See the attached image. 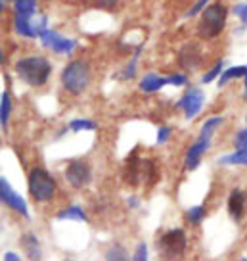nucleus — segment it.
Segmentation results:
<instances>
[{
	"mask_svg": "<svg viewBox=\"0 0 247 261\" xmlns=\"http://www.w3.org/2000/svg\"><path fill=\"white\" fill-rule=\"evenodd\" d=\"M203 64V52L199 48L198 42H188L184 44L178 52V65L184 71H196Z\"/></svg>",
	"mask_w": 247,
	"mask_h": 261,
	"instance_id": "nucleus-12",
	"label": "nucleus"
},
{
	"mask_svg": "<svg viewBox=\"0 0 247 261\" xmlns=\"http://www.w3.org/2000/svg\"><path fill=\"white\" fill-rule=\"evenodd\" d=\"M157 169L156 163L151 160H142L138 158V152H132L127 162H125V182L132 187H138L144 182H156Z\"/></svg>",
	"mask_w": 247,
	"mask_h": 261,
	"instance_id": "nucleus-5",
	"label": "nucleus"
},
{
	"mask_svg": "<svg viewBox=\"0 0 247 261\" xmlns=\"http://www.w3.org/2000/svg\"><path fill=\"white\" fill-rule=\"evenodd\" d=\"M27 188H29V194L33 198V202H37V204H48L58 194L56 179L50 175V171H46L44 167H39V165L29 171Z\"/></svg>",
	"mask_w": 247,
	"mask_h": 261,
	"instance_id": "nucleus-3",
	"label": "nucleus"
},
{
	"mask_svg": "<svg viewBox=\"0 0 247 261\" xmlns=\"http://www.w3.org/2000/svg\"><path fill=\"white\" fill-rule=\"evenodd\" d=\"M4 261H19V255L14 252H8V253H4Z\"/></svg>",
	"mask_w": 247,
	"mask_h": 261,
	"instance_id": "nucleus-36",
	"label": "nucleus"
},
{
	"mask_svg": "<svg viewBox=\"0 0 247 261\" xmlns=\"http://www.w3.org/2000/svg\"><path fill=\"white\" fill-rule=\"evenodd\" d=\"M14 71L25 85L39 89L48 83L50 75H52V62L46 56L31 54V56L19 58L14 65Z\"/></svg>",
	"mask_w": 247,
	"mask_h": 261,
	"instance_id": "nucleus-1",
	"label": "nucleus"
},
{
	"mask_svg": "<svg viewBox=\"0 0 247 261\" xmlns=\"http://www.w3.org/2000/svg\"><path fill=\"white\" fill-rule=\"evenodd\" d=\"M226 19H228V8L223 2H213L207 4L203 12L199 14L198 21V35L203 41H213L219 35H223L226 29Z\"/></svg>",
	"mask_w": 247,
	"mask_h": 261,
	"instance_id": "nucleus-2",
	"label": "nucleus"
},
{
	"mask_svg": "<svg viewBox=\"0 0 247 261\" xmlns=\"http://www.w3.org/2000/svg\"><path fill=\"white\" fill-rule=\"evenodd\" d=\"M140 52H142V46H136V50H134V54H132L131 62L125 65L123 73H121V79H125V81H131V79H134L136 77V69H138V58H140Z\"/></svg>",
	"mask_w": 247,
	"mask_h": 261,
	"instance_id": "nucleus-22",
	"label": "nucleus"
},
{
	"mask_svg": "<svg viewBox=\"0 0 247 261\" xmlns=\"http://www.w3.org/2000/svg\"><path fill=\"white\" fill-rule=\"evenodd\" d=\"M224 123V117H221V115H213V117H209L203 125H201V135L199 137H203V139H213L214 130L219 129L221 125Z\"/></svg>",
	"mask_w": 247,
	"mask_h": 261,
	"instance_id": "nucleus-21",
	"label": "nucleus"
},
{
	"mask_svg": "<svg viewBox=\"0 0 247 261\" xmlns=\"http://www.w3.org/2000/svg\"><path fill=\"white\" fill-rule=\"evenodd\" d=\"M243 81H245V85H243V87H245V98H247V73H245V77H243Z\"/></svg>",
	"mask_w": 247,
	"mask_h": 261,
	"instance_id": "nucleus-37",
	"label": "nucleus"
},
{
	"mask_svg": "<svg viewBox=\"0 0 247 261\" xmlns=\"http://www.w3.org/2000/svg\"><path fill=\"white\" fill-rule=\"evenodd\" d=\"M119 4V0H92V6L98 10H106V12H109V10H113Z\"/></svg>",
	"mask_w": 247,
	"mask_h": 261,
	"instance_id": "nucleus-28",
	"label": "nucleus"
},
{
	"mask_svg": "<svg viewBox=\"0 0 247 261\" xmlns=\"http://www.w3.org/2000/svg\"><path fill=\"white\" fill-rule=\"evenodd\" d=\"M132 259L134 261L148 259V246H146V242H140V244L136 246V252H134V255H132Z\"/></svg>",
	"mask_w": 247,
	"mask_h": 261,
	"instance_id": "nucleus-31",
	"label": "nucleus"
},
{
	"mask_svg": "<svg viewBox=\"0 0 247 261\" xmlns=\"http://www.w3.org/2000/svg\"><path fill=\"white\" fill-rule=\"evenodd\" d=\"M167 85H169V77H163V75H157V73H146L140 81V90L151 94V92L161 90Z\"/></svg>",
	"mask_w": 247,
	"mask_h": 261,
	"instance_id": "nucleus-15",
	"label": "nucleus"
},
{
	"mask_svg": "<svg viewBox=\"0 0 247 261\" xmlns=\"http://www.w3.org/2000/svg\"><path fill=\"white\" fill-rule=\"evenodd\" d=\"M127 204H129V207H131V210H136V207L140 205V200H138L136 196H131V198L127 200Z\"/></svg>",
	"mask_w": 247,
	"mask_h": 261,
	"instance_id": "nucleus-35",
	"label": "nucleus"
},
{
	"mask_svg": "<svg viewBox=\"0 0 247 261\" xmlns=\"http://www.w3.org/2000/svg\"><path fill=\"white\" fill-rule=\"evenodd\" d=\"M203 104H205V92H203V89L192 87V89H188V92L176 102V108L184 112V117H186V119H194V117L201 112Z\"/></svg>",
	"mask_w": 247,
	"mask_h": 261,
	"instance_id": "nucleus-10",
	"label": "nucleus"
},
{
	"mask_svg": "<svg viewBox=\"0 0 247 261\" xmlns=\"http://www.w3.org/2000/svg\"><path fill=\"white\" fill-rule=\"evenodd\" d=\"M66 180L75 190L86 188L92 182V167L84 160H73L66 167Z\"/></svg>",
	"mask_w": 247,
	"mask_h": 261,
	"instance_id": "nucleus-8",
	"label": "nucleus"
},
{
	"mask_svg": "<svg viewBox=\"0 0 247 261\" xmlns=\"http://www.w3.org/2000/svg\"><path fill=\"white\" fill-rule=\"evenodd\" d=\"M56 219L58 221H79V223H86L88 221V215L82 210L81 205H69L66 210L56 213Z\"/></svg>",
	"mask_w": 247,
	"mask_h": 261,
	"instance_id": "nucleus-16",
	"label": "nucleus"
},
{
	"mask_svg": "<svg viewBox=\"0 0 247 261\" xmlns=\"http://www.w3.org/2000/svg\"><path fill=\"white\" fill-rule=\"evenodd\" d=\"M169 85H173V87H184V85H188V75L173 73L171 77H169Z\"/></svg>",
	"mask_w": 247,
	"mask_h": 261,
	"instance_id": "nucleus-30",
	"label": "nucleus"
},
{
	"mask_svg": "<svg viewBox=\"0 0 247 261\" xmlns=\"http://www.w3.org/2000/svg\"><path fill=\"white\" fill-rule=\"evenodd\" d=\"M173 135V129L171 127H161V129L157 130V144H165L167 140H169V137Z\"/></svg>",
	"mask_w": 247,
	"mask_h": 261,
	"instance_id": "nucleus-34",
	"label": "nucleus"
},
{
	"mask_svg": "<svg viewBox=\"0 0 247 261\" xmlns=\"http://www.w3.org/2000/svg\"><path fill=\"white\" fill-rule=\"evenodd\" d=\"M106 257H107V259H119V261H123V259H127V250H125L123 246L113 244L106 252Z\"/></svg>",
	"mask_w": 247,
	"mask_h": 261,
	"instance_id": "nucleus-27",
	"label": "nucleus"
},
{
	"mask_svg": "<svg viewBox=\"0 0 247 261\" xmlns=\"http://www.w3.org/2000/svg\"><path fill=\"white\" fill-rule=\"evenodd\" d=\"M211 0H198L194 6H192V10H190L188 14H186V17H196V16H199L201 12H203V8H205L207 4H209Z\"/></svg>",
	"mask_w": 247,
	"mask_h": 261,
	"instance_id": "nucleus-32",
	"label": "nucleus"
},
{
	"mask_svg": "<svg viewBox=\"0 0 247 261\" xmlns=\"http://www.w3.org/2000/svg\"><path fill=\"white\" fill-rule=\"evenodd\" d=\"M37 6H39L37 0H14V14L16 16L33 17L37 16Z\"/></svg>",
	"mask_w": 247,
	"mask_h": 261,
	"instance_id": "nucleus-18",
	"label": "nucleus"
},
{
	"mask_svg": "<svg viewBox=\"0 0 247 261\" xmlns=\"http://www.w3.org/2000/svg\"><path fill=\"white\" fill-rule=\"evenodd\" d=\"M98 127L94 121H90V119H86V117H75V119H71L69 121V125H67V129L73 130V133H81V130H94Z\"/></svg>",
	"mask_w": 247,
	"mask_h": 261,
	"instance_id": "nucleus-25",
	"label": "nucleus"
},
{
	"mask_svg": "<svg viewBox=\"0 0 247 261\" xmlns=\"http://www.w3.org/2000/svg\"><path fill=\"white\" fill-rule=\"evenodd\" d=\"M234 146H236V150L247 148V129L238 130V135H236V139H234Z\"/></svg>",
	"mask_w": 247,
	"mask_h": 261,
	"instance_id": "nucleus-33",
	"label": "nucleus"
},
{
	"mask_svg": "<svg viewBox=\"0 0 247 261\" xmlns=\"http://www.w3.org/2000/svg\"><path fill=\"white\" fill-rule=\"evenodd\" d=\"M21 246H23L25 253L31 257V259H41V242H39V238L35 237L33 232H27L23 234L21 238Z\"/></svg>",
	"mask_w": 247,
	"mask_h": 261,
	"instance_id": "nucleus-17",
	"label": "nucleus"
},
{
	"mask_svg": "<svg viewBox=\"0 0 247 261\" xmlns=\"http://www.w3.org/2000/svg\"><path fill=\"white\" fill-rule=\"evenodd\" d=\"M247 73V65H232L228 69H224L221 79H219V87H224L228 81H234V79H239V77H245Z\"/></svg>",
	"mask_w": 247,
	"mask_h": 261,
	"instance_id": "nucleus-20",
	"label": "nucleus"
},
{
	"mask_svg": "<svg viewBox=\"0 0 247 261\" xmlns=\"http://www.w3.org/2000/svg\"><path fill=\"white\" fill-rule=\"evenodd\" d=\"M223 65H224V62H223V60H219V62H217V64H214L213 67H211V69H209V71L201 77V83H213L217 77H221V75H223V71H224Z\"/></svg>",
	"mask_w": 247,
	"mask_h": 261,
	"instance_id": "nucleus-26",
	"label": "nucleus"
},
{
	"mask_svg": "<svg viewBox=\"0 0 247 261\" xmlns=\"http://www.w3.org/2000/svg\"><path fill=\"white\" fill-rule=\"evenodd\" d=\"M10 115H12V98H10L8 90H4L2 100H0V121H2V127H8Z\"/></svg>",
	"mask_w": 247,
	"mask_h": 261,
	"instance_id": "nucleus-24",
	"label": "nucleus"
},
{
	"mask_svg": "<svg viewBox=\"0 0 247 261\" xmlns=\"http://www.w3.org/2000/svg\"><path fill=\"white\" fill-rule=\"evenodd\" d=\"M221 165H247V148H239L232 154H226L219 158Z\"/></svg>",
	"mask_w": 247,
	"mask_h": 261,
	"instance_id": "nucleus-19",
	"label": "nucleus"
},
{
	"mask_svg": "<svg viewBox=\"0 0 247 261\" xmlns=\"http://www.w3.org/2000/svg\"><path fill=\"white\" fill-rule=\"evenodd\" d=\"M156 248L157 252L167 259H176V257H182L186 253L188 237H186L184 228H169L167 232H163L159 237V240L156 242Z\"/></svg>",
	"mask_w": 247,
	"mask_h": 261,
	"instance_id": "nucleus-6",
	"label": "nucleus"
},
{
	"mask_svg": "<svg viewBox=\"0 0 247 261\" xmlns=\"http://www.w3.org/2000/svg\"><path fill=\"white\" fill-rule=\"evenodd\" d=\"M0 198L4 205H8L12 212L19 213L21 217L29 219V210H27V202H25L21 196L17 194L14 188L10 187V182L6 177H0Z\"/></svg>",
	"mask_w": 247,
	"mask_h": 261,
	"instance_id": "nucleus-11",
	"label": "nucleus"
},
{
	"mask_svg": "<svg viewBox=\"0 0 247 261\" xmlns=\"http://www.w3.org/2000/svg\"><path fill=\"white\" fill-rule=\"evenodd\" d=\"M90 83V65L86 64L84 60H73L64 67L61 71V87L73 94L79 96L84 90L88 89Z\"/></svg>",
	"mask_w": 247,
	"mask_h": 261,
	"instance_id": "nucleus-4",
	"label": "nucleus"
},
{
	"mask_svg": "<svg viewBox=\"0 0 247 261\" xmlns=\"http://www.w3.org/2000/svg\"><path fill=\"white\" fill-rule=\"evenodd\" d=\"M232 12H234V16L239 17V21L243 25H247V2H241V4H236L234 8H232Z\"/></svg>",
	"mask_w": 247,
	"mask_h": 261,
	"instance_id": "nucleus-29",
	"label": "nucleus"
},
{
	"mask_svg": "<svg viewBox=\"0 0 247 261\" xmlns=\"http://www.w3.org/2000/svg\"><path fill=\"white\" fill-rule=\"evenodd\" d=\"M41 42L44 48H48L50 52H54V54H61V56H69V54H73V50L77 48V41L75 39H66L64 35H59L58 31H54V29H44L41 33Z\"/></svg>",
	"mask_w": 247,
	"mask_h": 261,
	"instance_id": "nucleus-7",
	"label": "nucleus"
},
{
	"mask_svg": "<svg viewBox=\"0 0 247 261\" xmlns=\"http://www.w3.org/2000/svg\"><path fill=\"white\" fill-rule=\"evenodd\" d=\"M245 123H247V115H245Z\"/></svg>",
	"mask_w": 247,
	"mask_h": 261,
	"instance_id": "nucleus-38",
	"label": "nucleus"
},
{
	"mask_svg": "<svg viewBox=\"0 0 247 261\" xmlns=\"http://www.w3.org/2000/svg\"><path fill=\"white\" fill-rule=\"evenodd\" d=\"M209 146H211V140L203 139V137H199V139L188 148V152H186V158H184V165H186V169H188V171H194V169H198V165L201 163V158L207 154Z\"/></svg>",
	"mask_w": 247,
	"mask_h": 261,
	"instance_id": "nucleus-13",
	"label": "nucleus"
},
{
	"mask_svg": "<svg viewBox=\"0 0 247 261\" xmlns=\"http://www.w3.org/2000/svg\"><path fill=\"white\" fill-rule=\"evenodd\" d=\"M205 205H194V207H188L186 210V221H188L192 227H199L203 219H205Z\"/></svg>",
	"mask_w": 247,
	"mask_h": 261,
	"instance_id": "nucleus-23",
	"label": "nucleus"
},
{
	"mask_svg": "<svg viewBox=\"0 0 247 261\" xmlns=\"http://www.w3.org/2000/svg\"><path fill=\"white\" fill-rule=\"evenodd\" d=\"M245 207H247V194L243 190H239V188H234L228 196V213H230V217L236 223L243 219V215H245Z\"/></svg>",
	"mask_w": 247,
	"mask_h": 261,
	"instance_id": "nucleus-14",
	"label": "nucleus"
},
{
	"mask_svg": "<svg viewBox=\"0 0 247 261\" xmlns=\"http://www.w3.org/2000/svg\"><path fill=\"white\" fill-rule=\"evenodd\" d=\"M46 25H48V16H14V29H16L19 37H25V39H39L41 33L46 29Z\"/></svg>",
	"mask_w": 247,
	"mask_h": 261,
	"instance_id": "nucleus-9",
	"label": "nucleus"
}]
</instances>
